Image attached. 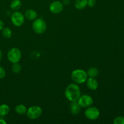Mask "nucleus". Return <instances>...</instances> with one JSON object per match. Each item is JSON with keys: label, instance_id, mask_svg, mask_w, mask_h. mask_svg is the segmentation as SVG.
Wrapping results in <instances>:
<instances>
[{"label": "nucleus", "instance_id": "obj_24", "mask_svg": "<svg viewBox=\"0 0 124 124\" xmlns=\"http://www.w3.org/2000/svg\"><path fill=\"white\" fill-rule=\"evenodd\" d=\"M4 24L3 21L0 20V30H2V29L4 28Z\"/></svg>", "mask_w": 124, "mask_h": 124}, {"label": "nucleus", "instance_id": "obj_14", "mask_svg": "<svg viewBox=\"0 0 124 124\" xmlns=\"http://www.w3.org/2000/svg\"><path fill=\"white\" fill-rule=\"evenodd\" d=\"M10 111V107L6 104L0 105V116H4L8 115Z\"/></svg>", "mask_w": 124, "mask_h": 124}, {"label": "nucleus", "instance_id": "obj_3", "mask_svg": "<svg viewBox=\"0 0 124 124\" xmlns=\"http://www.w3.org/2000/svg\"><path fill=\"white\" fill-rule=\"evenodd\" d=\"M32 28L33 31L37 34H42L46 31L47 29V24L41 18H38L35 19L32 24Z\"/></svg>", "mask_w": 124, "mask_h": 124}, {"label": "nucleus", "instance_id": "obj_21", "mask_svg": "<svg viewBox=\"0 0 124 124\" xmlns=\"http://www.w3.org/2000/svg\"><path fill=\"white\" fill-rule=\"evenodd\" d=\"M5 76H6V71L3 67L0 66V79H3Z\"/></svg>", "mask_w": 124, "mask_h": 124}, {"label": "nucleus", "instance_id": "obj_6", "mask_svg": "<svg viewBox=\"0 0 124 124\" xmlns=\"http://www.w3.org/2000/svg\"><path fill=\"white\" fill-rule=\"evenodd\" d=\"M25 20V17L23 13L20 12L15 11L11 16V21L15 26L20 27L23 25Z\"/></svg>", "mask_w": 124, "mask_h": 124}, {"label": "nucleus", "instance_id": "obj_17", "mask_svg": "<svg viewBox=\"0 0 124 124\" xmlns=\"http://www.w3.org/2000/svg\"><path fill=\"white\" fill-rule=\"evenodd\" d=\"M27 110V109L26 107L23 104H19V105H16L15 107L16 112L19 115H24V114L26 113Z\"/></svg>", "mask_w": 124, "mask_h": 124}, {"label": "nucleus", "instance_id": "obj_7", "mask_svg": "<svg viewBox=\"0 0 124 124\" xmlns=\"http://www.w3.org/2000/svg\"><path fill=\"white\" fill-rule=\"evenodd\" d=\"M84 115L87 119L92 121L96 120L100 116V111L98 108L94 107H89L86 109Z\"/></svg>", "mask_w": 124, "mask_h": 124}, {"label": "nucleus", "instance_id": "obj_1", "mask_svg": "<svg viewBox=\"0 0 124 124\" xmlns=\"http://www.w3.org/2000/svg\"><path fill=\"white\" fill-rule=\"evenodd\" d=\"M65 96L70 102L78 101L81 96V90L76 84H70L65 90Z\"/></svg>", "mask_w": 124, "mask_h": 124}, {"label": "nucleus", "instance_id": "obj_26", "mask_svg": "<svg viewBox=\"0 0 124 124\" xmlns=\"http://www.w3.org/2000/svg\"><path fill=\"white\" fill-rule=\"evenodd\" d=\"M2 52H1V50H0V61H1V59H2Z\"/></svg>", "mask_w": 124, "mask_h": 124}, {"label": "nucleus", "instance_id": "obj_10", "mask_svg": "<svg viewBox=\"0 0 124 124\" xmlns=\"http://www.w3.org/2000/svg\"><path fill=\"white\" fill-rule=\"evenodd\" d=\"M71 104L70 105V111L71 114L74 115H78L81 112V107L78 102V101L71 102Z\"/></svg>", "mask_w": 124, "mask_h": 124}, {"label": "nucleus", "instance_id": "obj_23", "mask_svg": "<svg viewBox=\"0 0 124 124\" xmlns=\"http://www.w3.org/2000/svg\"><path fill=\"white\" fill-rule=\"evenodd\" d=\"M70 2H71V0H62V4L67 6V5L70 4Z\"/></svg>", "mask_w": 124, "mask_h": 124}, {"label": "nucleus", "instance_id": "obj_4", "mask_svg": "<svg viewBox=\"0 0 124 124\" xmlns=\"http://www.w3.org/2000/svg\"><path fill=\"white\" fill-rule=\"evenodd\" d=\"M21 52L18 48H12L7 53V59L12 64L17 63L21 58Z\"/></svg>", "mask_w": 124, "mask_h": 124}, {"label": "nucleus", "instance_id": "obj_16", "mask_svg": "<svg viewBox=\"0 0 124 124\" xmlns=\"http://www.w3.org/2000/svg\"><path fill=\"white\" fill-rule=\"evenodd\" d=\"M87 75L90 78H96L99 74L98 70L95 67H91L87 70Z\"/></svg>", "mask_w": 124, "mask_h": 124}, {"label": "nucleus", "instance_id": "obj_13", "mask_svg": "<svg viewBox=\"0 0 124 124\" xmlns=\"http://www.w3.org/2000/svg\"><path fill=\"white\" fill-rule=\"evenodd\" d=\"M87 6V0H76L75 6L76 9L83 10Z\"/></svg>", "mask_w": 124, "mask_h": 124}, {"label": "nucleus", "instance_id": "obj_12", "mask_svg": "<svg viewBox=\"0 0 124 124\" xmlns=\"http://www.w3.org/2000/svg\"><path fill=\"white\" fill-rule=\"evenodd\" d=\"M37 13L36 11L33 10L31 9H29L25 11V14H24V17L26 18L27 19L30 21L35 20L37 18Z\"/></svg>", "mask_w": 124, "mask_h": 124}, {"label": "nucleus", "instance_id": "obj_2", "mask_svg": "<svg viewBox=\"0 0 124 124\" xmlns=\"http://www.w3.org/2000/svg\"><path fill=\"white\" fill-rule=\"evenodd\" d=\"M87 72L82 69H76L73 70L71 74V78L76 84H83L87 79Z\"/></svg>", "mask_w": 124, "mask_h": 124}, {"label": "nucleus", "instance_id": "obj_15", "mask_svg": "<svg viewBox=\"0 0 124 124\" xmlns=\"http://www.w3.org/2000/svg\"><path fill=\"white\" fill-rule=\"evenodd\" d=\"M21 7L20 0H13L10 4V8L15 11H17Z\"/></svg>", "mask_w": 124, "mask_h": 124}, {"label": "nucleus", "instance_id": "obj_18", "mask_svg": "<svg viewBox=\"0 0 124 124\" xmlns=\"http://www.w3.org/2000/svg\"><path fill=\"white\" fill-rule=\"evenodd\" d=\"M2 34L6 38H10L12 35V31L9 28H3L2 30Z\"/></svg>", "mask_w": 124, "mask_h": 124}, {"label": "nucleus", "instance_id": "obj_5", "mask_svg": "<svg viewBox=\"0 0 124 124\" xmlns=\"http://www.w3.org/2000/svg\"><path fill=\"white\" fill-rule=\"evenodd\" d=\"M26 113L30 119H36L42 115V110L39 106H32L28 108Z\"/></svg>", "mask_w": 124, "mask_h": 124}, {"label": "nucleus", "instance_id": "obj_20", "mask_svg": "<svg viewBox=\"0 0 124 124\" xmlns=\"http://www.w3.org/2000/svg\"><path fill=\"white\" fill-rule=\"evenodd\" d=\"M114 124H124V117L117 116L115 117L113 121Z\"/></svg>", "mask_w": 124, "mask_h": 124}, {"label": "nucleus", "instance_id": "obj_25", "mask_svg": "<svg viewBox=\"0 0 124 124\" xmlns=\"http://www.w3.org/2000/svg\"><path fill=\"white\" fill-rule=\"evenodd\" d=\"M0 124H6V122L4 119H0Z\"/></svg>", "mask_w": 124, "mask_h": 124}, {"label": "nucleus", "instance_id": "obj_9", "mask_svg": "<svg viewBox=\"0 0 124 124\" xmlns=\"http://www.w3.org/2000/svg\"><path fill=\"white\" fill-rule=\"evenodd\" d=\"M63 4L61 2L55 1L52 2L49 6V9L52 13L54 14H59L63 10Z\"/></svg>", "mask_w": 124, "mask_h": 124}, {"label": "nucleus", "instance_id": "obj_22", "mask_svg": "<svg viewBox=\"0 0 124 124\" xmlns=\"http://www.w3.org/2000/svg\"><path fill=\"white\" fill-rule=\"evenodd\" d=\"M96 0H87V5L90 7H94L96 5Z\"/></svg>", "mask_w": 124, "mask_h": 124}, {"label": "nucleus", "instance_id": "obj_8", "mask_svg": "<svg viewBox=\"0 0 124 124\" xmlns=\"http://www.w3.org/2000/svg\"><path fill=\"white\" fill-rule=\"evenodd\" d=\"M78 102L82 108H88L93 104V99L91 96L84 94L81 96L78 100Z\"/></svg>", "mask_w": 124, "mask_h": 124}, {"label": "nucleus", "instance_id": "obj_19", "mask_svg": "<svg viewBox=\"0 0 124 124\" xmlns=\"http://www.w3.org/2000/svg\"><path fill=\"white\" fill-rule=\"evenodd\" d=\"M21 65L18 64V62L13 64V65L12 67V70L15 73H19L21 71Z\"/></svg>", "mask_w": 124, "mask_h": 124}, {"label": "nucleus", "instance_id": "obj_11", "mask_svg": "<svg viewBox=\"0 0 124 124\" xmlns=\"http://www.w3.org/2000/svg\"><path fill=\"white\" fill-rule=\"evenodd\" d=\"M87 85L91 90H96L98 88L99 84L95 78H90L87 79Z\"/></svg>", "mask_w": 124, "mask_h": 124}]
</instances>
